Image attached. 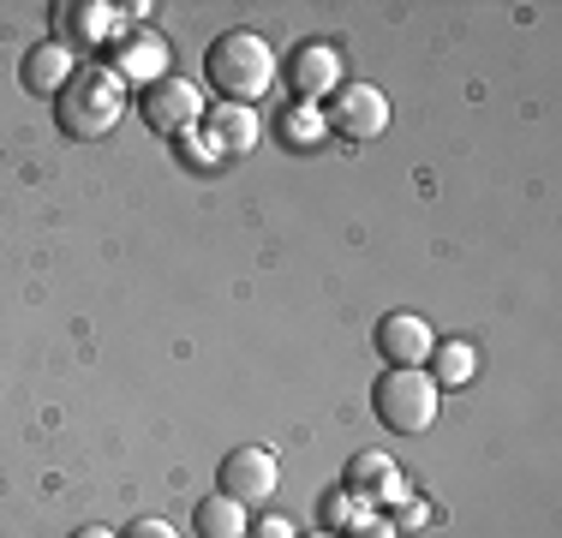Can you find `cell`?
I'll list each match as a JSON object with an SVG mask.
<instances>
[{
	"mask_svg": "<svg viewBox=\"0 0 562 538\" xmlns=\"http://www.w3.org/2000/svg\"><path fill=\"white\" fill-rule=\"evenodd\" d=\"M431 347H437L431 323L413 312H390L378 323V354L390 359V371H425L431 366Z\"/></svg>",
	"mask_w": 562,
	"mask_h": 538,
	"instance_id": "obj_7",
	"label": "cell"
},
{
	"mask_svg": "<svg viewBox=\"0 0 562 538\" xmlns=\"http://www.w3.org/2000/svg\"><path fill=\"white\" fill-rule=\"evenodd\" d=\"M353 503H407V479H401V467L390 461L383 449H366L347 461V484H341Z\"/></svg>",
	"mask_w": 562,
	"mask_h": 538,
	"instance_id": "obj_8",
	"label": "cell"
},
{
	"mask_svg": "<svg viewBox=\"0 0 562 538\" xmlns=\"http://www.w3.org/2000/svg\"><path fill=\"white\" fill-rule=\"evenodd\" d=\"M72 538H114L109 527H85V533H72Z\"/></svg>",
	"mask_w": 562,
	"mask_h": 538,
	"instance_id": "obj_20",
	"label": "cell"
},
{
	"mask_svg": "<svg viewBox=\"0 0 562 538\" xmlns=\"http://www.w3.org/2000/svg\"><path fill=\"white\" fill-rule=\"evenodd\" d=\"M276 484H281V467H276V455L263 449V442H246V449H234L222 461V491L234 496V503H270L276 496Z\"/></svg>",
	"mask_w": 562,
	"mask_h": 538,
	"instance_id": "obj_6",
	"label": "cell"
},
{
	"mask_svg": "<svg viewBox=\"0 0 562 538\" xmlns=\"http://www.w3.org/2000/svg\"><path fill=\"white\" fill-rule=\"evenodd\" d=\"M288 78H293V90H300L305 102L336 97V90H341V54L329 48V43H305V48L288 60Z\"/></svg>",
	"mask_w": 562,
	"mask_h": 538,
	"instance_id": "obj_11",
	"label": "cell"
},
{
	"mask_svg": "<svg viewBox=\"0 0 562 538\" xmlns=\"http://www.w3.org/2000/svg\"><path fill=\"white\" fill-rule=\"evenodd\" d=\"M60 126L72 138H109L126 114V85L109 72V66H78V78L60 90Z\"/></svg>",
	"mask_w": 562,
	"mask_h": 538,
	"instance_id": "obj_2",
	"label": "cell"
},
{
	"mask_svg": "<svg viewBox=\"0 0 562 538\" xmlns=\"http://www.w3.org/2000/svg\"><path fill=\"white\" fill-rule=\"evenodd\" d=\"M246 538H300V533H293V520L263 515V520H251V533H246Z\"/></svg>",
	"mask_w": 562,
	"mask_h": 538,
	"instance_id": "obj_17",
	"label": "cell"
},
{
	"mask_svg": "<svg viewBox=\"0 0 562 538\" xmlns=\"http://www.w3.org/2000/svg\"><path fill=\"white\" fill-rule=\"evenodd\" d=\"M246 533H251V515H246V503H234L227 491L198 503V538H246Z\"/></svg>",
	"mask_w": 562,
	"mask_h": 538,
	"instance_id": "obj_13",
	"label": "cell"
},
{
	"mask_svg": "<svg viewBox=\"0 0 562 538\" xmlns=\"http://www.w3.org/2000/svg\"><path fill=\"white\" fill-rule=\"evenodd\" d=\"M479 371V347L473 341H437L431 347V383L437 389H454Z\"/></svg>",
	"mask_w": 562,
	"mask_h": 538,
	"instance_id": "obj_14",
	"label": "cell"
},
{
	"mask_svg": "<svg viewBox=\"0 0 562 538\" xmlns=\"http://www.w3.org/2000/svg\"><path fill=\"white\" fill-rule=\"evenodd\" d=\"M300 538H341V533H300Z\"/></svg>",
	"mask_w": 562,
	"mask_h": 538,
	"instance_id": "obj_21",
	"label": "cell"
},
{
	"mask_svg": "<svg viewBox=\"0 0 562 538\" xmlns=\"http://www.w3.org/2000/svg\"><path fill=\"white\" fill-rule=\"evenodd\" d=\"M210 138V150L222 156H246L251 144L263 138V120H258V108H239V102H222V108H204V126H198Z\"/></svg>",
	"mask_w": 562,
	"mask_h": 538,
	"instance_id": "obj_9",
	"label": "cell"
},
{
	"mask_svg": "<svg viewBox=\"0 0 562 538\" xmlns=\"http://www.w3.org/2000/svg\"><path fill=\"white\" fill-rule=\"evenodd\" d=\"M437 407H443V395H437L431 371H383L378 419L390 425L395 437H425V430L437 425Z\"/></svg>",
	"mask_w": 562,
	"mask_h": 538,
	"instance_id": "obj_3",
	"label": "cell"
},
{
	"mask_svg": "<svg viewBox=\"0 0 562 538\" xmlns=\"http://www.w3.org/2000/svg\"><path fill=\"white\" fill-rule=\"evenodd\" d=\"M276 48L263 43L258 31H227L210 43V78H216V90L227 102H239V108H251V102H263L276 90Z\"/></svg>",
	"mask_w": 562,
	"mask_h": 538,
	"instance_id": "obj_1",
	"label": "cell"
},
{
	"mask_svg": "<svg viewBox=\"0 0 562 538\" xmlns=\"http://www.w3.org/2000/svg\"><path fill=\"white\" fill-rule=\"evenodd\" d=\"M109 72L120 78V85H144V90L162 85V78H168V43H162V36H150V31H144V36H126V43L114 48V66H109Z\"/></svg>",
	"mask_w": 562,
	"mask_h": 538,
	"instance_id": "obj_10",
	"label": "cell"
},
{
	"mask_svg": "<svg viewBox=\"0 0 562 538\" xmlns=\"http://www.w3.org/2000/svg\"><path fill=\"white\" fill-rule=\"evenodd\" d=\"M324 126L341 132V138H353V144H366L390 126V97H383L378 85H341L324 108Z\"/></svg>",
	"mask_w": 562,
	"mask_h": 538,
	"instance_id": "obj_5",
	"label": "cell"
},
{
	"mask_svg": "<svg viewBox=\"0 0 562 538\" xmlns=\"http://www.w3.org/2000/svg\"><path fill=\"white\" fill-rule=\"evenodd\" d=\"M78 66H85V60H72V48H66V43H43V48H31V60H24V85H31L36 97H48V90L60 97V90L78 78Z\"/></svg>",
	"mask_w": 562,
	"mask_h": 538,
	"instance_id": "obj_12",
	"label": "cell"
},
{
	"mask_svg": "<svg viewBox=\"0 0 562 538\" xmlns=\"http://www.w3.org/2000/svg\"><path fill=\"white\" fill-rule=\"evenodd\" d=\"M66 12H72V31L90 36V43H102V36L114 31V7H102V0L97 7H66Z\"/></svg>",
	"mask_w": 562,
	"mask_h": 538,
	"instance_id": "obj_16",
	"label": "cell"
},
{
	"mask_svg": "<svg viewBox=\"0 0 562 538\" xmlns=\"http://www.w3.org/2000/svg\"><path fill=\"white\" fill-rule=\"evenodd\" d=\"M324 114H317V108L312 102H305V108H293V114H281V138H288V144H300V150H312V144L317 138H324Z\"/></svg>",
	"mask_w": 562,
	"mask_h": 538,
	"instance_id": "obj_15",
	"label": "cell"
},
{
	"mask_svg": "<svg viewBox=\"0 0 562 538\" xmlns=\"http://www.w3.org/2000/svg\"><path fill=\"white\" fill-rule=\"evenodd\" d=\"M132 538H173V527H168V520H138Z\"/></svg>",
	"mask_w": 562,
	"mask_h": 538,
	"instance_id": "obj_18",
	"label": "cell"
},
{
	"mask_svg": "<svg viewBox=\"0 0 562 538\" xmlns=\"http://www.w3.org/2000/svg\"><path fill=\"white\" fill-rule=\"evenodd\" d=\"M359 538H395V527H390V520H383V527H378V520H359Z\"/></svg>",
	"mask_w": 562,
	"mask_h": 538,
	"instance_id": "obj_19",
	"label": "cell"
},
{
	"mask_svg": "<svg viewBox=\"0 0 562 538\" xmlns=\"http://www.w3.org/2000/svg\"><path fill=\"white\" fill-rule=\"evenodd\" d=\"M204 90L192 85V78H162V85L144 90V120H150L156 132H168V138H186V132L204 126Z\"/></svg>",
	"mask_w": 562,
	"mask_h": 538,
	"instance_id": "obj_4",
	"label": "cell"
}]
</instances>
